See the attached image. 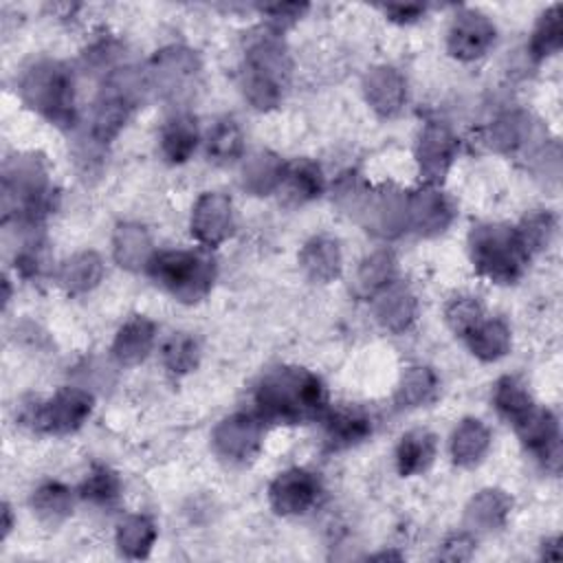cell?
I'll return each mask as SVG.
<instances>
[{"mask_svg":"<svg viewBox=\"0 0 563 563\" xmlns=\"http://www.w3.org/2000/svg\"><path fill=\"white\" fill-rule=\"evenodd\" d=\"M490 446V431L477 418L462 420L451 435V457L457 466L471 468L479 464Z\"/></svg>","mask_w":563,"mask_h":563,"instance_id":"cell-23","label":"cell"},{"mask_svg":"<svg viewBox=\"0 0 563 563\" xmlns=\"http://www.w3.org/2000/svg\"><path fill=\"white\" fill-rule=\"evenodd\" d=\"M444 319L449 323V328L460 334V336H466L482 319H484V310H482V303L475 299V297H468V295H460V297H453L446 308H444Z\"/></svg>","mask_w":563,"mask_h":563,"instance_id":"cell-40","label":"cell"},{"mask_svg":"<svg viewBox=\"0 0 563 563\" xmlns=\"http://www.w3.org/2000/svg\"><path fill=\"white\" fill-rule=\"evenodd\" d=\"M438 389V376L431 367H409L405 369L398 387H396V405L400 409H411L429 402Z\"/></svg>","mask_w":563,"mask_h":563,"instance_id":"cell-35","label":"cell"},{"mask_svg":"<svg viewBox=\"0 0 563 563\" xmlns=\"http://www.w3.org/2000/svg\"><path fill=\"white\" fill-rule=\"evenodd\" d=\"M473 539L468 534H453L449 537L444 543H442V552L440 556L442 559H449V561H462V559H468L471 552H473Z\"/></svg>","mask_w":563,"mask_h":563,"instance_id":"cell-42","label":"cell"},{"mask_svg":"<svg viewBox=\"0 0 563 563\" xmlns=\"http://www.w3.org/2000/svg\"><path fill=\"white\" fill-rule=\"evenodd\" d=\"M103 277V262L95 251H81L68 257L57 271V284L68 295H84L92 290Z\"/></svg>","mask_w":563,"mask_h":563,"instance_id":"cell-25","label":"cell"},{"mask_svg":"<svg viewBox=\"0 0 563 563\" xmlns=\"http://www.w3.org/2000/svg\"><path fill=\"white\" fill-rule=\"evenodd\" d=\"M385 13H387L394 22L405 24V22H413V20L422 18L424 7H420V4H387V7H385Z\"/></svg>","mask_w":563,"mask_h":563,"instance_id":"cell-44","label":"cell"},{"mask_svg":"<svg viewBox=\"0 0 563 563\" xmlns=\"http://www.w3.org/2000/svg\"><path fill=\"white\" fill-rule=\"evenodd\" d=\"M200 73L198 55L183 46L163 48L156 53L147 68V88H154L163 97H180L189 90L191 81Z\"/></svg>","mask_w":563,"mask_h":563,"instance_id":"cell-9","label":"cell"},{"mask_svg":"<svg viewBox=\"0 0 563 563\" xmlns=\"http://www.w3.org/2000/svg\"><path fill=\"white\" fill-rule=\"evenodd\" d=\"M53 209L46 167L35 154H18L2 167V222L37 224Z\"/></svg>","mask_w":563,"mask_h":563,"instance_id":"cell-2","label":"cell"},{"mask_svg":"<svg viewBox=\"0 0 563 563\" xmlns=\"http://www.w3.org/2000/svg\"><path fill=\"white\" fill-rule=\"evenodd\" d=\"M468 253L475 271L495 284L517 282L530 260L517 229L506 224L475 227L468 235Z\"/></svg>","mask_w":563,"mask_h":563,"instance_id":"cell-6","label":"cell"},{"mask_svg":"<svg viewBox=\"0 0 563 563\" xmlns=\"http://www.w3.org/2000/svg\"><path fill=\"white\" fill-rule=\"evenodd\" d=\"M453 220V207L442 191L435 187H422L409 194L407 222L420 235H438L446 231Z\"/></svg>","mask_w":563,"mask_h":563,"instance_id":"cell-15","label":"cell"},{"mask_svg":"<svg viewBox=\"0 0 563 563\" xmlns=\"http://www.w3.org/2000/svg\"><path fill=\"white\" fill-rule=\"evenodd\" d=\"M391 282H396V257L391 251L372 253L356 271V290L363 297H376Z\"/></svg>","mask_w":563,"mask_h":563,"instance_id":"cell-33","label":"cell"},{"mask_svg":"<svg viewBox=\"0 0 563 563\" xmlns=\"http://www.w3.org/2000/svg\"><path fill=\"white\" fill-rule=\"evenodd\" d=\"M325 427V442L332 451L358 444L372 433L369 420L358 411H330L321 418Z\"/></svg>","mask_w":563,"mask_h":563,"instance_id":"cell-28","label":"cell"},{"mask_svg":"<svg viewBox=\"0 0 563 563\" xmlns=\"http://www.w3.org/2000/svg\"><path fill=\"white\" fill-rule=\"evenodd\" d=\"M493 402L497 407V411L512 424H521L530 413L532 409L537 407L534 400L530 398L528 389L512 376H504L495 383V389H493Z\"/></svg>","mask_w":563,"mask_h":563,"instance_id":"cell-32","label":"cell"},{"mask_svg":"<svg viewBox=\"0 0 563 563\" xmlns=\"http://www.w3.org/2000/svg\"><path fill=\"white\" fill-rule=\"evenodd\" d=\"M200 141L196 117L191 114H176L172 117L163 132H161V154L167 163L180 165L191 158Z\"/></svg>","mask_w":563,"mask_h":563,"instance_id":"cell-21","label":"cell"},{"mask_svg":"<svg viewBox=\"0 0 563 563\" xmlns=\"http://www.w3.org/2000/svg\"><path fill=\"white\" fill-rule=\"evenodd\" d=\"M163 363L172 374H187L191 369H196L198 358H200V350L194 336L178 332L172 334L165 345H163Z\"/></svg>","mask_w":563,"mask_h":563,"instance_id":"cell-39","label":"cell"},{"mask_svg":"<svg viewBox=\"0 0 563 563\" xmlns=\"http://www.w3.org/2000/svg\"><path fill=\"white\" fill-rule=\"evenodd\" d=\"M79 495L95 506L108 508L119 501L121 482H119L117 473L110 471L108 466H92V471L79 486Z\"/></svg>","mask_w":563,"mask_h":563,"instance_id":"cell-37","label":"cell"},{"mask_svg":"<svg viewBox=\"0 0 563 563\" xmlns=\"http://www.w3.org/2000/svg\"><path fill=\"white\" fill-rule=\"evenodd\" d=\"M515 431L526 444V449H530L548 471L559 473L561 442H559V422L552 416V411L534 407L532 413L521 424L515 427Z\"/></svg>","mask_w":563,"mask_h":563,"instance_id":"cell-14","label":"cell"},{"mask_svg":"<svg viewBox=\"0 0 563 563\" xmlns=\"http://www.w3.org/2000/svg\"><path fill=\"white\" fill-rule=\"evenodd\" d=\"M145 271L156 286L183 303L202 301L216 282V260L207 249L158 251Z\"/></svg>","mask_w":563,"mask_h":563,"instance_id":"cell-4","label":"cell"},{"mask_svg":"<svg viewBox=\"0 0 563 563\" xmlns=\"http://www.w3.org/2000/svg\"><path fill=\"white\" fill-rule=\"evenodd\" d=\"M457 152V141L442 123H427L416 143V161L420 178L427 187H435L449 174Z\"/></svg>","mask_w":563,"mask_h":563,"instance_id":"cell-10","label":"cell"},{"mask_svg":"<svg viewBox=\"0 0 563 563\" xmlns=\"http://www.w3.org/2000/svg\"><path fill=\"white\" fill-rule=\"evenodd\" d=\"M205 147H207L209 161H213L218 165H229V163L242 158L244 134H242L238 121L231 117L218 119L207 132Z\"/></svg>","mask_w":563,"mask_h":563,"instance_id":"cell-30","label":"cell"},{"mask_svg":"<svg viewBox=\"0 0 563 563\" xmlns=\"http://www.w3.org/2000/svg\"><path fill=\"white\" fill-rule=\"evenodd\" d=\"M95 398L81 387H62L46 402L29 405L22 413V422L35 431L66 435L77 431L92 413Z\"/></svg>","mask_w":563,"mask_h":563,"instance_id":"cell-7","label":"cell"},{"mask_svg":"<svg viewBox=\"0 0 563 563\" xmlns=\"http://www.w3.org/2000/svg\"><path fill=\"white\" fill-rule=\"evenodd\" d=\"M156 541V526L145 515H130L117 528V548L128 559H145Z\"/></svg>","mask_w":563,"mask_h":563,"instance_id":"cell-31","label":"cell"},{"mask_svg":"<svg viewBox=\"0 0 563 563\" xmlns=\"http://www.w3.org/2000/svg\"><path fill=\"white\" fill-rule=\"evenodd\" d=\"M154 336H156V325L147 317H132L119 328L112 341V356L121 365H128V367L139 365L152 352Z\"/></svg>","mask_w":563,"mask_h":563,"instance_id":"cell-19","label":"cell"},{"mask_svg":"<svg viewBox=\"0 0 563 563\" xmlns=\"http://www.w3.org/2000/svg\"><path fill=\"white\" fill-rule=\"evenodd\" d=\"M213 449L231 464L251 462L264 442V420L255 413H233L213 429Z\"/></svg>","mask_w":563,"mask_h":563,"instance_id":"cell-8","label":"cell"},{"mask_svg":"<svg viewBox=\"0 0 563 563\" xmlns=\"http://www.w3.org/2000/svg\"><path fill=\"white\" fill-rule=\"evenodd\" d=\"M561 4H552L537 22L530 40V53L534 59L554 55L561 48Z\"/></svg>","mask_w":563,"mask_h":563,"instance_id":"cell-38","label":"cell"},{"mask_svg":"<svg viewBox=\"0 0 563 563\" xmlns=\"http://www.w3.org/2000/svg\"><path fill=\"white\" fill-rule=\"evenodd\" d=\"M286 165L277 154L273 152H255L244 161L242 167V187L255 196L273 194L282 187Z\"/></svg>","mask_w":563,"mask_h":563,"instance_id":"cell-22","label":"cell"},{"mask_svg":"<svg viewBox=\"0 0 563 563\" xmlns=\"http://www.w3.org/2000/svg\"><path fill=\"white\" fill-rule=\"evenodd\" d=\"M306 9H308V4H297V2H282V4L262 7V11L268 13L277 24H288V22L297 20Z\"/></svg>","mask_w":563,"mask_h":563,"instance_id":"cell-43","label":"cell"},{"mask_svg":"<svg viewBox=\"0 0 563 563\" xmlns=\"http://www.w3.org/2000/svg\"><path fill=\"white\" fill-rule=\"evenodd\" d=\"M112 253L121 268L141 271V268H147L156 251L152 249V240L143 227L119 224L112 238Z\"/></svg>","mask_w":563,"mask_h":563,"instance_id":"cell-24","label":"cell"},{"mask_svg":"<svg viewBox=\"0 0 563 563\" xmlns=\"http://www.w3.org/2000/svg\"><path fill=\"white\" fill-rule=\"evenodd\" d=\"M279 189L288 205H303V202L317 198L323 191L321 167L308 158L288 163Z\"/></svg>","mask_w":563,"mask_h":563,"instance_id":"cell-26","label":"cell"},{"mask_svg":"<svg viewBox=\"0 0 563 563\" xmlns=\"http://www.w3.org/2000/svg\"><path fill=\"white\" fill-rule=\"evenodd\" d=\"M11 526H13L11 508H9V504H4V506H2V539L11 532Z\"/></svg>","mask_w":563,"mask_h":563,"instance_id":"cell-45","label":"cell"},{"mask_svg":"<svg viewBox=\"0 0 563 563\" xmlns=\"http://www.w3.org/2000/svg\"><path fill=\"white\" fill-rule=\"evenodd\" d=\"M363 90H365V99L372 106L374 112H378L380 117H394L405 99H407V88H405V79L402 75L391 68V66H378L372 68L365 75L363 81Z\"/></svg>","mask_w":563,"mask_h":563,"instance_id":"cell-16","label":"cell"},{"mask_svg":"<svg viewBox=\"0 0 563 563\" xmlns=\"http://www.w3.org/2000/svg\"><path fill=\"white\" fill-rule=\"evenodd\" d=\"M233 233V205L224 194L205 191L191 211V235L213 249Z\"/></svg>","mask_w":563,"mask_h":563,"instance_id":"cell-13","label":"cell"},{"mask_svg":"<svg viewBox=\"0 0 563 563\" xmlns=\"http://www.w3.org/2000/svg\"><path fill=\"white\" fill-rule=\"evenodd\" d=\"M532 134H534V123H530V117L523 112H510L493 123L490 145L497 152L515 154L519 150H526Z\"/></svg>","mask_w":563,"mask_h":563,"instance_id":"cell-34","label":"cell"},{"mask_svg":"<svg viewBox=\"0 0 563 563\" xmlns=\"http://www.w3.org/2000/svg\"><path fill=\"white\" fill-rule=\"evenodd\" d=\"M554 218L548 211H534L530 216L523 218V222L517 227L519 240L526 246L528 255H532L534 251H541L550 244L552 235H554Z\"/></svg>","mask_w":563,"mask_h":563,"instance_id":"cell-41","label":"cell"},{"mask_svg":"<svg viewBox=\"0 0 563 563\" xmlns=\"http://www.w3.org/2000/svg\"><path fill=\"white\" fill-rule=\"evenodd\" d=\"M290 68V55L275 33L264 31L253 37L240 70V86L249 103L257 110L275 108L288 86Z\"/></svg>","mask_w":563,"mask_h":563,"instance_id":"cell-3","label":"cell"},{"mask_svg":"<svg viewBox=\"0 0 563 563\" xmlns=\"http://www.w3.org/2000/svg\"><path fill=\"white\" fill-rule=\"evenodd\" d=\"M299 266L312 282L328 284L336 279L343 268V255H341L339 242L328 235H317L308 240L299 253Z\"/></svg>","mask_w":563,"mask_h":563,"instance_id":"cell-18","label":"cell"},{"mask_svg":"<svg viewBox=\"0 0 563 563\" xmlns=\"http://www.w3.org/2000/svg\"><path fill=\"white\" fill-rule=\"evenodd\" d=\"M418 312V301L413 292L398 282H391L387 288H383L376 295L374 314L378 323L389 332H402L407 330Z\"/></svg>","mask_w":563,"mask_h":563,"instance_id":"cell-17","label":"cell"},{"mask_svg":"<svg viewBox=\"0 0 563 563\" xmlns=\"http://www.w3.org/2000/svg\"><path fill=\"white\" fill-rule=\"evenodd\" d=\"M257 416L273 424L321 420L328 413V391L321 378L303 367H277L255 389Z\"/></svg>","mask_w":563,"mask_h":563,"instance_id":"cell-1","label":"cell"},{"mask_svg":"<svg viewBox=\"0 0 563 563\" xmlns=\"http://www.w3.org/2000/svg\"><path fill=\"white\" fill-rule=\"evenodd\" d=\"M321 495L319 479L306 468H288L268 486V499L277 515H303Z\"/></svg>","mask_w":563,"mask_h":563,"instance_id":"cell-11","label":"cell"},{"mask_svg":"<svg viewBox=\"0 0 563 563\" xmlns=\"http://www.w3.org/2000/svg\"><path fill=\"white\" fill-rule=\"evenodd\" d=\"M464 339L482 361H497L510 352V330L501 319H482Z\"/></svg>","mask_w":563,"mask_h":563,"instance_id":"cell-29","label":"cell"},{"mask_svg":"<svg viewBox=\"0 0 563 563\" xmlns=\"http://www.w3.org/2000/svg\"><path fill=\"white\" fill-rule=\"evenodd\" d=\"M495 42V24L477 9H462L449 29L446 48L455 59L471 62L482 57Z\"/></svg>","mask_w":563,"mask_h":563,"instance_id":"cell-12","label":"cell"},{"mask_svg":"<svg viewBox=\"0 0 563 563\" xmlns=\"http://www.w3.org/2000/svg\"><path fill=\"white\" fill-rule=\"evenodd\" d=\"M31 506L33 510L44 519V521H62L64 517H68L73 512L75 506V495L73 490L62 484V482H46L42 484L33 497H31Z\"/></svg>","mask_w":563,"mask_h":563,"instance_id":"cell-36","label":"cell"},{"mask_svg":"<svg viewBox=\"0 0 563 563\" xmlns=\"http://www.w3.org/2000/svg\"><path fill=\"white\" fill-rule=\"evenodd\" d=\"M512 508V499L499 488H486L477 493L466 506L464 521L475 530H495L501 528Z\"/></svg>","mask_w":563,"mask_h":563,"instance_id":"cell-27","label":"cell"},{"mask_svg":"<svg viewBox=\"0 0 563 563\" xmlns=\"http://www.w3.org/2000/svg\"><path fill=\"white\" fill-rule=\"evenodd\" d=\"M18 90L29 108L55 125L68 128L75 123V79L62 62H35L22 73Z\"/></svg>","mask_w":563,"mask_h":563,"instance_id":"cell-5","label":"cell"},{"mask_svg":"<svg viewBox=\"0 0 563 563\" xmlns=\"http://www.w3.org/2000/svg\"><path fill=\"white\" fill-rule=\"evenodd\" d=\"M435 451H438V442L431 431H427V429L407 431L396 446L398 473L402 477L424 473L433 464Z\"/></svg>","mask_w":563,"mask_h":563,"instance_id":"cell-20","label":"cell"}]
</instances>
